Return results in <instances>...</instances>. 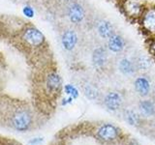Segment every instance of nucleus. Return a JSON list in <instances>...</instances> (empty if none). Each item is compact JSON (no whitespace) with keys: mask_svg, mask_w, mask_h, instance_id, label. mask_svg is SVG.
Returning <instances> with one entry per match:
<instances>
[{"mask_svg":"<svg viewBox=\"0 0 155 145\" xmlns=\"http://www.w3.org/2000/svg\"><path fill=\"white\" fill-rule=\"evenodd\" d=\"M0 41L14 47L33 68L51 59L45 35L32 22L12 14H0Z\"/></svg>","mask_w":155,"mask_h":145,"instance_id":"nucleus-1","label":"nucleus"},{"mask_svg":"<svg viewBox=\"0 0 155 145\" xmlns=\"http://www.w3.org/2000/svg\"><path fill=\"white\" fill-rule=\"evenodd\" d=\"M32 76L33 93L37 100H56L63 89L62 77L51 59L34 67Z\"/></svg>","mask_w":155,"mask_h":145,"instance_id":"nucleus-2","label":"nucleus"},{"mask_svg":"<svg viewBox=\"0 0 155 145\" xmlns=\"http://www.w3.org/2000/svg\"><path fill=\"white\" fill-rule=\"evenodd\" d=\"M58 42L62 51L68 55H73L80 50L82 43L81 29L61 21L56 25Z\"/></svg>","mask_w":155,"mask_h":145,"instance_id":"nucleus-3","label":"nucleus"},{"mask_svg":"<svg viewBox=\"0 0 155 145\" xmlns=\"http://www.w3.org/2000/svg\"><path fill=\"white\" fill-rule=\"evenodd\" d=\"M57 14H60L64 22L78 28H82L89 21V9L84 0H74L64 5Z\"/></svg>","mask_w":155,"mask_h":145,"instance_id":"nucleus-4","label":"nucleus"},{"mask_svg":"<svg viewBox=\"0 0 155 145\" xmlns=\"http://www.w3.org/2000/svg\"><path fill=\"white\" fill-rule=\"evenodd\" d=\"M110 60V52L106 45H99L93 48L91 52V63L98 71H103L109 66Z\"/></svg>","mask_w":155,"mask_h":145,"instance_id":"nucleus-5","label":"nucleus"},{"mask_svg":"<svg viewBox=\"0 0 155 145\" xmlns=\"http://www.w3.org/2000/svg\"><path fill=\"white\" fill-rule=\"evenodd\" d=\"M120 130L111 123H104L96 130V137L104 143H114L120 138Z\"/></svg>","mask_w":155,"mask_h":145,"instance_id":"nucleus-6","label":"nucleus"},{"mask_svg":"<svg viewBox=\"0 0 155 145\" xmlns=\"http://www.w3.org/2000/svg\"><path fill=\"white\" fill-rule=\"evenodd\" d=\"M140 23L143 30L148 35L155 36V5L144 7V10L140 18Z\"/></svg>","mask_w":155,"mask_h":145,"instance_id":"nucleus-7","label":"nucleus"},{"mask_svg":"<svg viewBox=\"0 0 155 145\" xmlns=\"http://www.w3.org/2000/svg\"><path fill=\"white\" fill-rule=\"evenodd\" d=\"M94 28L96 30L97 36L105 43L110 37H111L116 32L113 22L104 18L96 19L94 21Z\"/></svg>","mask_w":155,"mask_h":145,"instance_id":"nucleus-8","label":"nucleus"},{"mask_svg":"<svg viewBox=\"0 0 155 145\" xmlns=\"http://www.w3.org/2000/svg\"><path fill=\"white\" fill-rule=\"evenodd\" d=\"M103 105L110 112H116L122 108L123 98L117 91H110L103 98Z\"/></svg>","mask_w":155,"mask_h":145,"instance_id":"nucleus-9","label":"nucleus"},{"mask_svg":"<svg viewBox=\"0 0 155 145\" xmlns=\"http://www.w3.org/2000/svg\"><path fill=\"white\" fill-rule=\"evenodd\" d=\"M105 44L110 54L119 55L124 52L126 48L125 38L118 32H115L113 36L110 37Z\"/></svg>","mask_w":155,"mask_h":145,"instance_id":"nucleus-10","label":"nucleus"},{"mask_svg":"<svg viewBox=\"0 0 155 145\" xmlns=\"http://www.w3.org/2000/svg\"><path fill=\"white\" fill-rule=\"evenodd\" d=\"M116 66H117V70L120 74L127 77H132L139 72L133 57H128L125 55L121 56L116 62Z\"/></svg>","mask_w":155,"mask_h":145,"instance_id":"nucleus-11","label":"nucleus"},{"mask_svg":"<svg viewBox=\"0 0 155 145\" xmlns=\"http://www.w3.org/2000/svg\"><path fill=\"white\" fill-rule=\"evenodd\" d=\"M134 90L140 98H147L151 92L150 80L144 76H139L134 80Z\"/></svg>","mask_w":155,"mask_h":145,"instance_id":"nucleus-12","label":"nucleus"},{"mask_svg":"<svg viewBox=\"0 0 155 145\" xmlns=\"http://www.w3.org/2000/svg\"><path fill=\"white\" fill-rule=\"evenodd\" d=\"M138 111L142 118L151 119L155 117V101L143 98L138 103Z\"/></svg>","mask_w":155,"mask_h":145,"instance_id":"nucleus-13","label":"nucleus"},{"mask_svg":"<svg viewBox=\"0 0 155 145\" xmlns=\"http://www.w3.org/2000/svg\"><path fill=\"white\" fill-rule=\"evenodd\" d=\"M123 9L127 17L140 19L144 10V7L136 0H126L123 4Z\"/></svg>","mask_w":155,"mask_h":145,"instance_id":"nucleus-14","label":"nucleus"},{"mask_svg":"<svg viewBox=\"0 0 155 145\" xmlns=\"http://www.w3.org/2000/svg\"><path fill=\"white\" fill-rule=\"evenodd\" d=\"M133 59L136 64V67H137L138 71L140 72L148 71L153 64L152 57L143 52H137L136 55L133 56Z\"/></svg>","mask_w":155,"mask_h":145,"instance_id":"nucleus-15","label":"nucleus"},{"mask_svg":"<svg viewBox=\"0 0 155 145\" xmlns=\"http://www.w3.org/2000/svg\"><path fill=\"white\" fill-rule=\"evenodd\" d=\"M124 119L132 127H139L142 124V116L139 111H136L132 108H127L124 110Z\"/></svg>","mask_w":155,"mask_h":145,"instance_id":"nucleus-16","label":"nucleus"},{"mask_svg":"<svg viewBox=\"0 0 155 145\" xmlns=\"http://www.w3.org/2000/svg\"><path fill=\"white\" fill-rule=\"evenodd\" d=\"M82 91L85 95L87 99H89L90 101H96L99 99L100 97V91L94 83L92 82H85L82 85Z\"/></svg>","mask_w":155,"mask_h":145,"instance_id":"nucleus-17","label":"nucleus"},{"mask_svg":"<svg viewBox=\"0 0 155 145\" xmlns=\"http://www.w3.org/2000/svg\"><path fill=\"white\" fill-rule=\"evenodd\" d=\"M71 1H74V0H48V3L46 4V6L48 8H52L57 13L64 5H66L67 3H69Z\"/></svg>","mask_w":155,"mask_h":145,"instance_id":"nucleus-18","label":"nucleus"},{"mask_svg":"<svg viewBox=\"0 0 155 145\" xmlns=\"http://www.w3.org/2000/svg\"><path fill=\"white\" fill-rule=\"evenodd\" d=\"M64 91L65 93L72 99H77L80 96V91L75 85L73 84H67L64 86Z\"/></svg>","mask_w":155,"mask_h":145,"instance_id":"nucleus-19","label":"nucleus"},{"mask_svg":"<svg viewBox=\"0 0 155 145\" xmlns=\"http://www.w3.org/2000/svg\"><path fill=\"white\" fill-rule=\"evenodd\" d=\"M148 51L150 56L152 57V59L155 60V36L152 37L151 40L149 41V45H148Z\"/></svg>","mask_w":155,"mask_h":145,"instance_id":"nucleus-20","label":"nucleus"},{"mask_svg":"<svg viewBox=\"0 0 155 145\" xmlns=\"http://www.w3.org/2000/svg\"><path fill=\"white\" fill-rule=\"evenodd\" d=\"M23 2L28 3L29 5L38 6V5H46L48 0H22Z\"/></svg>","mask_w":155,"mask_h":145,"instance_id":"nucleus-21","label":"nucleus"},{"mask_svg":"<svg viewBox=\"0 0 155 145\" xmlns=\"http://www.w3.org/2000/svg\"><path fill=\"white\" fill-rule=\"evenodd\" d=\"M43 141H44L43 137H34V138L29 140L28 144L29 145H40Z\"/></svg>","mask_w":155,"mask_h":145,"instance_id":"nucleus-22","label":"nucleus"},{"mask_svg":"<svg viewBox=\"0 0 155 145\" xmlns=\"http://www.w3.org/2000/svg\"><path fill=\"white\" fill-rule=\"evenodd\" d=\"M11 1L15 2V3H18V2H21L22 0H11Z\"/></svg>","mask_w":155,"mask_h":145,"instance_id":"nucleus-23","label":"nucleus"},{"mask_svg":"<svg viewBox=\"0 0 155 145\" xmlns=\"http://www.w3.org/2000/svg\"><path fill=\"white\" fill-rule=\"evenodd\" d=\"M153 119H154V124H155V117H154V118H153Z\"/></svg>","mask_w":155,"mask_h":145,"instance_id":"nucleus-24","label":"nucleus"}]
</instances>
